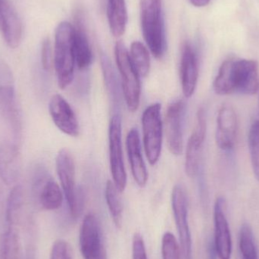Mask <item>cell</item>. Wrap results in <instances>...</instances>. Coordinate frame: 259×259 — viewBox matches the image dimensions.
<instances>
[{"label":"cell","mask_w":259,"mask_h":259,"mask_svg":"<svg viewBox=\"0 0 259 259\" xmlns=\"http://www.w3.org/2000/svg\"><path fill=\"white\" fill-rule=\"evenodd\" d=\"M218 95H253L259 89L258 65L247 59H229L222 63L213 83Z\"/></svg>","instance_id":"1"},{"label":"cell","mask_w":259,"mask_h":259,"mask_svg":"<svg viewBox=\"0 0 259 259\" xmlns=\"http://www.w3.org/2000/svg\"><path fill=\"white\" fill-rule=\"evenodd\" d=\"M24 205V191L21 185L12 188L7 199L6 208V223L7 228H14L19 219Z\"/></svg>","instance_id":"23"},{"label":"cell","mask_w":259,"mask_h":259,"mask_svg":"<svg viewBox=\"0 0 259 259\" xmlns=\"http://www.w3.org/2000/svg\"><path fill=\"white\" fill-rule=\"evenodd\" d=\"M126 147L133 178L139 187H146L149 174L143 159L141 142L137 129L130 130L126 139Z\"/></svg>","instance_id":"19"},{"label":"cell","mask_w":259,"mask_h":259,"mask_svg":"<svg viewBox=\"0 0 259 259\" xmlns=\"http://www.w3.org/2000/svg\"><path fill=\"white\" fill-rule=\"evenodd\" d=\"M132 259H148L143 236L134 234L132 240Z\"/></svg>","instance_id":"31"},{"label":"cell","mask_w":259,"mask_h":259,"mask_svg":"<svg viewBox=\"0 0 259 259\" xmlns=\"http://www.w3.org/2000/svg\"><path fill=\"white\" fill-rule=\"evenodd\" d=\"M9 83H13L12 71L4 62H0V87Z\"/></svg>","instance_id":"33"},{"label":"cell","mask_w":259,"mask_h":259,"mask_svg":"<svg viewBox=\"0 0 259 259\" xmlns=\"http://www.w3.org/2000/svg\"><path fill=\"white\" fill-rule=\"evenodd\" d=\"M41 63L46 71H50L53 67V54H52L51 42L50 39H44L41 49Z\"/></svg>","instance_id":"32"},{"label":"cell","mask_w":259,"mask_h":259,"mask_svg":"<svg viewBox=\"0 0 259 259\" xmlns=\"http://www.w3.org/2000/svg\"><path fill=\"white\" fill-rule=\"evenodd\" d=\"M171 206L182 259H193V243L188 222V197L181 184H177L172 190Z\"/></svg>","instance_id":"8"},{"label":"cell","mask_w":259,"mask_h":259,"mask_svg":"<svg viewBox=\"0 0 259 259\" xmlns=\"http://www.w3.org/2000/svg\"><path fill=\"white\" fill-rule=\"evenodd\" d=\"M50 116L62 133L76 137L80 134V125L71 105L60 94L52 97L49 104Z\"/></svg>","instance_id":"15"},{"label":"cell","mask_w":259,"mask_h":259,"mask_svg":"<svg viewBox=\"0 0 259 259\" xmlns=\"http://www.w3.org/2000/svg\"><path fill=\"white\" fill-rule=\"evenodd\" d=\"M0 116L10 129L16 143H19L22 136V118L13 83L0 87Z\"/></svg>","instance_id":"14"},{"label":"cell","mask_w":259,"mask_h":259,"mask_svg":"<svg viewBox=\"0 0 259 259\" xmlns=\"http://www.w3.org/2000/svg\"><path fill=\"white\" fill-rule=\"evenodd\" d=\"M214 251L219 259H231L232 238L226 216V201L217 198L214 207Z\"/></svg>","instance_id":"13"},{"label":"cell","mask_w":259,"mask_h":259,"mask_svg":"<svg viewBox=\"0 0 259 259\" xmlns=\"http://www.w3.org/2000/svg\"><path fill=\"white\" fill-rule=\"evenodd\" d=\"M80 253L83 259H107L103 231L96 214L85 216L79 237Z\"/></svg>","instance_id":"9"},{"label":"cell","mask_w":259,"mask_h":259,"mask_svg":"<svg viewBox=\"0 0 259 259\" xmlns=\"http://www.w3.org/2000/svg\"><path fill=\"white\" fill-rule=\"evenodd\" d=\"M249 148L252 170L259 181V121H254L249 129Z\"/></svg>","instance_id":"28"},{"label":"cell","mask_w":259,"mask_h":259,"mask_svg":"<svg viewBox=\"0 0 259 259\" xmlns=\"http://www.w3.org/2000/svg\"><path fill=\"white\" fill-rule=\"evenodd\" d=\"M74 53L75 63L79 69L85 70L91 66L93 62L92 50L80 20H77V27L74 28Z\"/></svg>","instance_id":"21"},{"label":"cell","mask_w":259,"mask_h":259,"mask_svg":"<svg viewBox=\"0 0 259 259\" xmlns=\"http://www.w3.org/2000/svg\"><path fill=\"white\" fill-rule=\"evenodd\" d=\"M142 128L146 158L151 165H155L162 149L163 122L160 103H153L145 109L142 115Z\"/></svg>","instance_id":"6"},{"label":"cell","mask_w":259,"mask_h":259,"mask_svg":"<svg viewBox=\"0 0 259 259\" xmlns=\"http://www.w3.org/2000/svg\"><path fill=\"white\" fill-rule=\"evenodd\" d=\"M186 104L178 100L169 105L164 118L166 140L170 153L181 155L184 151V125Z\"/></svg>","instance_id":"11"},{"label":"cell","mask_w":259,"mask_h":259,"mask_svg":"<svg viewBox=\"0 0 259 259\" xmlns=\"http://www.w3.org/2000/svg\"><path fill=\"white\" fill-rule=\"evenodd\" d=\"M206 115L203 108L198 110L196 124L190 135L186 148L185 172L190 178L197 175L200 164L201 155L206 137Z\"/></svg>","instance_id":"12"},{"label":"cell","mask_w":259,"mask_h":259,"mask_svg":"<svg viewBox=\"0 0 259 259\" xmlns=\"http://www.w3.org/2000/svg\"><path fill=\"white\" fill-rule=\"evenodd\" d=\"M122 119L119 114L112 115L109 123V162L112 180L119 193L127 187V176L124 167L122 149Z\"/></svg>","instance_id":"7"},{"label":"cell","mask_w":259,"mask_h":259,"mask_svg":"<svg viewBox=\"0 0 259 259\" xmlns=\"http://www.w3.org/2000/svg\"><path fill=\"white\" fill-rule=\"evenodd\" d=\"M107 15L111 32L114 36H122L127 23L125 0H108Z\"/></svg>","instance_id":"22"},{"label":"cell","mask_w":259,"mask_h":259,"mask_svg":"<svg viewBox=\"0 0 259 259\" xmlns=\"http://www.w3.org/2000/svg\"><path fill=\"white\" fill-rule=\"evenodd\" d=\"M143 37L152 54L161 59L166 50L162 0H140Z\"/></svg>","instance_id":"3"},{"label":"cell","mask_w":259,"mask_h":259,"mask_svg":"<svg viewBox=\"0 0 259 259\" xmlns=\"http://www.w3.org/2000/svg\"><path fill=\"white\" fill-rule=\"evenodd\" d=\"M56 170L70 214L72 219H77L84 206V193L82 189L76 187L74 158L65 148L61 149L56 157Z\"/></svg>","instance_id":"4"},{"label":"cell","mask_w":259,"mask_h":259,"mask_svg":"<svg viewBox=\"0 0 259 259\" xmlns=\"http://www.w3.org/2000/svg\"><path fill=\"white\" fill-rule=\"evenodd\" d=\"M115 56L126 105L130 112H136L140 106L141 97L140 75L131 62L125 45L121 41H118L115 44Z\"/></svg>","instance_id":"5"},{"label":"cell","mask_w":259,"mask_h":259,"mask_svg":"<svg viewBox=\"0 0 259 259\" xmlns=\"http://www.w3.org/2000/svg\"><path fill=\"white\" fill-rule=\"evenodd\" d=\"M50 259H73L71 245L64 240H58L53 243Z\"/></svg>","instance_id":"30"},{"label":"cell","mask_w":259,"mask_h":259,"mask_svg":"<svg viewBox=\"0 0 259 259\" xmlns=\"http://www.w3.org/2000/svg\"><path fill=\"white\" fill-rule=\"evenodd\" d=\"M162 259H181V246L176 237L170 232H166L161 240Z\"/></svg>","instance_id":"29"},{"label":"cell","mask_w":259,"mask_h":259,"mask_svg":"<svg viewBox=\"0 0 259 259\" xmlns=\"http://www.w3.org/2000/svg\"><path fill=\"white\" fill-rule=\"evenodd\" d=\"M74 27L67 21L61 22L55 33L54 66L58 86L62 90L70 86L74 78Z\"/></svg>","instance_id":"2"},{"label":"cell","mask_w":259,"mask_h":259,"mask_svg":"<svg viewBox=\"0 0 259 259\" xmlns=\"http://www.w3.org/2000/svg\"><path fill=\"white\" fill-rule=\"evenodd\" d=\"M22 170V161L19 148L16 143L0 144V178L2 181L12 185L19 180Z\"/></svg>","instance_id":"18"},{"label":"cell","mask_w":259,"mask_h":259,"mask_svg":"<svg viewBox=\"0 0 259 259\" xmlns=\"http://www.w3.org/2000/svg\"><path fill=\"white\" fill-rule=\"evenodd\" d=\"M101 66L106 89L110 94L113 103H118L120 100V92L116 73L109 58L105 55L101 56Z\"/></svg>","instance_id":"26"},{"label":"cell","mask_w":259,"mask_h":259,"mask_svg":"<svg viewBox=\"0 0 259 259\" xmlns=\"http://www.w3.org/2000/svg\"><path fill=\"white\" fill-rule=\"evenodd\" d=\"M199 77V61L194 49L188 42L183 47L181 60V80L186 98L194 94Z\"/></svg>","instance_id":"20"},{"label":"cell","mask_w":259,"mask_h":259,"mask_svg":"<svg viewBox=\"0 0 259 259\" xmlns=\"http://www.w3.org/2000/svg\"><path fill=\"white\" fill-rule=\"evenodd\" d=\"M211 0H190V3L196 7H204L210 3Z\"/></svg>","instance_id":"34"},{"label":"cell","mask_w":259,"mask_h":259,"mask_svg":"<svg viewBox=\"0 0 259 259\" xmlns=\"http://www.w3.org/2000/svg\"><path fill=\"white\" fill-rule=\"evenodd\" d=\"M44 167H36L33 176L32 190L40 206L47 211L59 209L63 203V191Z\"/></svg>","instance_id":"10"},{"label":"cell","mask_w":259,"mask_h":259,"mask_svg":"<svg viewBox=\"0 0 259 259\" xmlns=\"http://www.w3.org/2000/svg\"><path fill=\"white\" fill-rule=\"evenodd\" d=\"M239 247L243 259H258L253 233L247 224H244L240 229Z\"/></svg>","instance_id":"27"},{"label":"cell","mask_w":259,"mask_h":259,"mask_svg":"<svg viewBox=\"0 0 259 259\" xmlns=\"http://www.w3.org/2000/svg\"><path fill=\"white\" fill-rule=\"evenodd\" d=\"M118 193L119 191L113 181H108L105 188L106 204L115 226L121 228L123 223V206Z\"/></svg>","instance_id":"24"},{"label":"cell","mask_w":259,"mask_h":259,"mask_svg":"<svg viewBox=\"0 0 259 259\" xmlns=\"http://www.w3.org/2000/svg\"><path fill=\"white\" fill-rule=\"evenodd\" d=\"M0 31L8 47H18L22 39V24L9 0H0Z\"/></svg>","instance_id":"17"},{"label":"cell","mask_w":259,"mask_h":259,"mask_svg":"<svg viewBox=\"0 0 259 259\" xmlns=\"http://www.w3.org/2000/svg\"><path fill=\"white\" fill-rule=\"evenodd\" d=\"M238 131L237 114L229 105H225L219 111L216 127V143L222 150L234 149Z\"/></svg>","instance_id":"16"},{"label":"cell","mask_w":259,"mask_h":259,"mask_svg":"<svg viewBox=\"0 0 259 259\" xmlns=\"http://www.w3.org/2000/svg\"><path fill=\"white\" fill-rule=\"evenodd\" d=\"M130 57L140 77H146L151 68L150 56L147 48L140 41H134L131 44Z\"/></svg>","instance_id":"25"}]
</instances>
